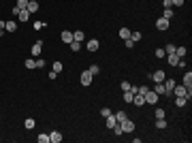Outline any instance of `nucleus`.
Segmentation results:
<instances>
[{
  "label": "nucleus",
  "mask_w": 192,
  "mask_h": 143,
  "mask_svg": "<svg viewBox=\"0 0 192 143\" xmlns=\"http://www.w3.org/2000/svg\"><path fill=\"white\" fill-rule=\"evenodd\" d=\"M175 105H177V107H186V105H188V98H186V96H175Z\"/></svg>",
  "instance_id": "a211bd4d"
},
{
  "label": "nucleus",
  "mask_w": 192,
  "mask_h": 143,
  "mask_svg": "<svg viewBox=\"0 0 192 143\" xmlns=\"http://www.w3.org/2000/svg\"><path fill=\"white\" fill-rule=\"evenodd\" d=\"M149 77L154 79V83H162V81L167 79V77H164V71H162V68H158V71H154V73H152Z\"/></svg>",
  "instance_id": "20e7f679"
},
{
  "label": "nucleus",
  "mask_w": 192,
  "mask_h": 143,
  "mask_svg": "<svg viewBox=\"0 0 192 143\" xmlns=\"http://www.w3.org/2000/svg\"><path fill=\"white\" fill-rule=\"evenodd\" d=\"M124 43H126V47H128V49H132V47H135V43H132V41H130V39H126V41H124Z\"/></svg>",
  "instance_id": "c03bdc74"
},
{
  "label": "nucleus",
  "mask_w": 192,
  "mask_h": 143,
  "mask_svg": "<svg viewBox=\"0 0 192 143\" xmlns=\"http://www.w3.org/2000/svg\"><path fill=\"white\" fill-rule=\"evenodd\" d=\"M167 53H164V49H156V58H164Z\"/></svg>",
  "instance_id": "ea45409f"
},
{
  "label": "nucleus",
  "mask_w": 192,
  "mask_h": 143,
  "mask_svg": "<svg viewBox=\"0 0 192 143\" xmlns=\"http://www.w3.org/2000/svg\"><path fill=\"white\" fill-rule=\"evenodd\" d=\"M132 98H135V94H132L130 90H126V92H124V100H126V102H132Z\"/></svg>",
  "instance_id": "2f4dec72"
},
{
  "label": "nucleus",
  "mask_w": 192,
  "mask_h": 143,
  "mask_svg": "<svg viewBox=\"0 0 192 143\" xmlns=\"http://www.w3.org/2000/svg\"><path fill=\"white\" fill-rule=\"evenodd\" d=\"M71 49H73V51H79V49H81V43H79V41H73V43H71Z\"/></svg>",
  "instance_id": "f704fd0d"
},
{
  "label": "nucleus",
  "mask_w": 192,
  "mask_h": 143,
  "mask_svg": "<svg viewBox=\"0 0 192 143\" xmlns=\"http://www.w3.org/2000/svg\"><path fill=\"white\" fill-rule=\"evenodd\" d=\"M60 141H62V133H60V130H51L49 143H60Z\"/></svg>",
  "instance_id": "1a4fd4ad"
},
{
  "label": "nucleus",
  "mask_w": 192,
  "mask_h": 143,
  "mask_svg": "<svg viewBox=\"0 0 192 143\" xmlns=\"http://www.w3.org/2000/svg\"><path fill=\"white\" fill-rule=\"evenodd\" d=\"M162 17L171 21V17H173V11H171V9H164V13H162Z\"/></svg>",
  "instance_id": "72a5a7b5"
},
{
  "label": "nucleus",
  "mask_w": 192,
  "mask_h": 143,
  "mask_svg": "<svg viewBox=\"0 0 192 143\" xmlns=\"http://www.w3.org/2000/svg\"><path fill=\"white\" fill-rule=\"evenodd\" d=\"M26 6H28V0H17V4H15V9H19V11L26 9Z\"/></svg>",
  "instance_id": "473e14b6"
},
{
  "label": "nucleus",
  "mask_w": 192,
  "mask_h": 143,
  "mask_svg": "<svg viewBox=\"0 0 192 143\" xmlns=\"http://www.w3.org/2000/svg\"><path fill=\"white\" fill-rule=\"evenodd\" d=\"M62 68H64V66H62V62H60V60H56V62L51 64V71H56V73H62Z\"/></svg>",
  "instance_id": "5701e85b"
},
{
  "label": "nucleus",
  "mask_w": 192,
  "mask_h": 143,
  "mask_svg": "<svg viewBox=\"0 0 192 143\" xmlns=\"http://www.w3.org/2000/svg\"><path fill=\"white\" fill-rule=\"evenodd\" d=\"M113 115H115V120H117V124H120L122 120H126V118H128V115H126V111H122V109H120V111H115Z\"/></svg>",
  "instance_id": "412c9836"
},
{
  "label": "nucleus",
  "mask_w": 192,
  "mask_h": 143,
  "mask_svg": "<svg viewBox=\"0 0 192 143\" xmlns=\"http://www.w3.org/2000/svg\"><path fill=\"white\" fill-rule=\"evenodd\" d=\"M120 88H122V92H126V90H130V83H128V81H122Z\"/></svg>",
  "instance_id": "58836bf2"
},
{
  "label": "nucleus",
  "mask_w": 192,
  "mask_h": 143,
  "mask_svg": "<svg viewBox=\"0 0 192 143\" xmlns=\"http://www.w3.org/2000/svg\"><path fill=\"white\" fill-rule=\"evenodd\" d=\"M154 92H156L158 96L167 94V90H164V86H162V83H156V86H154Z\"/></svg>",
  "instance_id": "4be33fe9"
},
{
  "label": "nucleus",
  "mask_w": 192,
  "mask_h": 143,
  "mask_svg": "<svg viewBox=\"0 0 192 143\" xmlns=\"http://www.w3.org/2000/svg\"><path fill=\"white\" fill-rule=\"evenodd\" d=\"M162 86H164V90H167V94L171 96V92H173V88H175V81H173V79H164V81H162Z\"/></svg>",
  "instance_id": "9d476101"
},
{
  "label": "nucleus",
  "mask_w": 192,
  "mask_h": 143,
  "mask_svg": "<svg viewBox=\"0 0 192 143\" xmlns=\"http://www.w3.org/2000/svg\"><path fill=\"white\" fill-rule=\"evenodd\" d=\"M130 41L132 43H139L141 41V32H130Z\"/></svg>",
  "instance_id": "cd10ccee"
},
{
  "label": "nucleus",
  "mask_w": 192,
  "mask_h": 143,
  "mask_svg": "<svg viewBox=\"0 0 192 143\" xmlns=\"http://www.w3.org/2000/svg\"><path fill=\"white\" fill-rule=\"evenodd\" d=\"M36 139H39V143H49V135H47V133H41Z\"/></svg>",
  "instance_id": "c85d7f7f"
},
{
  "label": "nucleus",
  "mask_w": 192,
  "mask_h": 143,
  "mask_svg": "<svg viewBox=\"0 0 192 143\" xmlns=\"http://www.w3.org/2000/svg\"><path fill=\"white\" fill-rule=\"evenodd\" d=\"M154 115H156V120H158V118H164V109H160V107H158V109H156V113H154Z\"/></svg>",
  "instance_id": "e433bc0d"
},
{
  "label": "nucleus",
  "mask_w": 192,
  "mask_h": 143,
  "mask_svg": "<svg viewBox=\"0 0 192 143\" xmlns=\"http://www.w3.org/2000/svg\"><path fill=\"white\" fill-rule=\"evenodd\" d=\"M41 49H43V41H36V43L32 45V56L39 58V56H41Z\"/></svg>",
  "instance_id": "9b49d317"
},
{
  "label": "nucleus",
  "mask_w": 192,
  "mask_h": 143,
  "mask_svg": "<svg viewBox=\"0 0 192 143\" xmlns=\"http://www.w3.org/2000/svg\"><path fill=\"white\" fill-rule=\"evenodd\" d=\"M24 66H26V68H36V60H32V58H28V60L24 62Z\"/></svg>",
  "instance_id": "393cba45"
},
{
  "label": "nucleus",
  "mask_w": 192,
  "mask_h": 143,
  "mask_svg": "<svg viewBox=\"0 0 192 143\" xmlns=\"http://www.w3.org/2000/svg\"><path fill=\"white\" fill-rule=\"evenodd\" d=\"M132 105L143 107V105H145V96H143V94H135V98H132Z\"/></svg>",
  "instance_id": "2eb2a0df"
},
{
  "label": "nucleus",
  "mask_w": 192,
  "mask_h": 143,
  "mask_svg": "<svg viewBox=\"0 0 192 143\" xmlns=\"http://www.w3.org/2000/svg\"><path fill=\"white\" fill-rule=\"evenodd\" d=\"M90 83H92V75H90V71H83V73H81V86L88 88Z\"/></svg>",
  "instance_id": "6e6552de"
},
{
  "label": "nucleus",
  "mask_w": 192,
  "mask_h": 143,
  "mask_svg": "<svg viewBox=\"0 0 192 143\" xmlns=\"http://www.w3.org/2000/svg\"><path fill=\"white\" fill-rule=\"evenodd\" d=\"M73 39H75V41H79V43H83V39H86L83 30H75V32H73Z\"/></svg>",
  "instance_id": "f3484780"
},
{
  "label": "nucleus",
  "mask_w": 192,
  "mask_h": 143,
  "mask_svg": "<svg viewBox=\"0 0 192 143\" xmlns=\"http://www.w3.org/2000/svg\"><path fill=\"white\" fill-rule=\"evenodd\" d=\"M120 126H122V133H132V130H135V122H132V120H128V118H126V120H122V122H120Z\"/></svg>",
  "instance_id": "f03ea898"
},
{
  "label": "nucleus",
  "mask_w": 192,
  "mask_h": 143,
  "mask_svg": "<svg viewBox=\"0 0 192 143\" xmlns=\"http://www.w3.org/2000/svg\"><path fill=\"white\" fill-rule=\"evenodd\" d=\"M169 26H171L169 19H164V17H158V19H156V28H158V30H167Z\"/></svg>",
  "instance_id": "39448f33"
},
{
  "label": "nucleus",
  "mask_w": 192,
  "mask_h": 143,
  "mask_svg": "<svg viewBox=\"0 0 192 143\" xmlns=\"http://www.w3.org/2000/svg\"><path fill=\"white\" fill-rule=\"evenodd\" d=\"M100 115H102V118H109V115H111V109L102 107V109H100Z\"/></svg>",
  "instance_id": "c9c22d12"
},
{
  "label": "nucleus",
  "mask_w": 192,
  "mask_h": 143,
  "mask_svg": "<svg viewBox=\"0 0 192 143\" xmlns=\"http://www.w3.org/2000/svg\"><path fill=\"white\" fill-rule=\"evenodd\" d=\"M158 102V94L154 90H147L145 92V105H156Z\"/></svg>",
  "instance_id": "7ed1b4c3"
},
{
  "label": "nucleus",
  "mask_w": 192,
  "mask_h": 143,
  "mask_svg": "<svg viewBox=\"0 0 192 143\" xmlns=\"http://www.w3.org/2000/svg\"><path fill=\"white\" fill-rule=\"evenodd\" d=\"M60 39H62V43H66V45H71L75 39H73V32H68V30H64L62 34H60Z\"/></svg>",
  "instance_id": "423d86ee"
},
{
  "label": "nucleus",
  "mask_w": 192,
  "mask_h": 143,
  "mask_svg": "<svg viewBox=\"0 0 192 143\" xmlns=\"http://www.w3.org/2000/svg\"><path fill=\"white\" fill-rule=\"evenodd\" d=\"M173 94H175V96H186V98L190 100V98H192V86H177V83H175Z\"/></svg>",
  "instance_id": "f257e3e1"
},
{
  "label": "nucleus",
  "mask_w": 192,
  "mask_h": 143,
  "mask_svg": "<svg viewBox=\"0 0 192 143\" xmlns=\"http://www.w3.org/2000/svg\"><path fill=\"white\" fill-rule=\"evenodd\" d=\"M86 49H88V51H98V41H96V39H90V41L86 43Z\"/></svg>",
  "instance_id": "4468645a"
},
{
  "label": "nucleus",
  "mask_w": 192,
  "mask_h": 143,
  "mask_svg": "<svg viewBox=\"0 0 192 143\" xmlns=\"http://www.w3.org/2000/svg\"><path fill=\"white\" fill-rule=\"evenodd\" d=\"M184 86H192V73H184Z\"/></svg>",
  "instance_id": "b1692460"
},
{
  "label": "nucleus",
  "mask_w": 192,
  "mask_h": 143,
  "mask_svg": "<svg viewBox=\"0 0 192 143\" xmlns=\"http://www.w3.org/2000/svg\"><path fill=\"white\" fill-rule=\"evenodd\" d=\"M4 26H6V21H2V19H0V34L4 32Z\"/></svg>",
  "instance_id": "a18cd8bd"
},
{
  "label": "nucleus",
  "mask_w": 192,
  "mask_h": 143,
  "mask_svg": "<svg viewBox=\"0 0 192 143\" xmlns=\"http://www.w3.org/2000/svg\"><path fill=\"white\" fill-rule=\"evenodd\" d=\"M43 66H45V60L39 58V60H36V68H43Z\"/></svg>",
  "instance_id": "a19ab883"
},
{
  "label": "nucleus",
  "mask_w": 192,
  "mask_h": 143,
  "mask_svg": "<svg viewBox=\"0 0 192 143\" xmlns=\"http://www.w3.org/2000/svg\"><path fill=\"white\" fill-rule=\"evenodd\" d=\"M173 51H175V45H171V43L164 47V53H173Z\"/></svg>",
  "instance_id": "4c0bfd02"
},
{
  "label": "nucleus",
  "mask_w": 192,
  "mask_h": 143,
  "mask_svg": "<svg viewBox=\"0 0 192 143\" xmlns=\"http://www.w3.org/2000/svg\"><path fill=\"white\" fill-rule=\"evenodd\" d=\"M105 120H107V122H105V124H107V128H109V130H111V128H113V126H115V124H117V120H115V115H113V113H111V115H109V118H105Z\"/></svg>",
  "instance_id": "dca6fc26"
},
{
  "label": "nucleus",
  "mask_w": 192,
  "mask_h": 143,
  "mask_svg": "<svg viewBox=\"0 0 192 143\" xmlns=\"http://www.w3.org/2000/svg\"><path fill=\"white\" fill-rule=\"evenodd\" d=\"M28 11H30V15H34L36 11H39V2L36 0H28V6H26Z\"/></svg>",
  "instance_id": "ddd939ff"
},
{
  "label": "nucleus",
  "mask_w": 192,
  "mask_h": 143,
  "mask_svg": "<svg viewBox=\"0 0 192 143\" xmlns=\"http://www.w3.org/2000/svg\"><path fill=\"white\" fill-rule=\"evenodd\" d=\"M17 19H19V21H28V19H30V11H28V9H21V11L17 13Z\"/></svg>",
  "instance_id": "f8f14e48"
},
{
  "label": "nucleus",
  "mask_w": 192,
  "mask_h": 143,
  "mask_svg": "<svg viewBox=\"0 0 192 143\" xmlns=\"http://www.w3.org/2000/svg\"><path fill=\"white\" fill-rule=\"evenodd\" d=\"M175 53H177L179 58H184V56L188 53V49H186V47H175Z\"/></svg>",
  "instance_id": "c756f323"
},
{
  "label": "nucleus",
  "mask_w": 192,
  "mask_h": 143,
  "mask_svg": "<svg viewBox=\"0 0 192 143\" xmlns=\"http://www.w3.org/2000/svg\"><path fill=\"white\" fill-rule=\"evenodd\" d=\"M120 39H122V41L130 39V30H128V28H120Z\"/></svg>",
  "instance_id": "aec40b11"
},
{
  "label": "nucleus",
  "mask_w": 192,
  "mask_h": 143,
  "mask_svg": "<svg viewBox=\"0 0 192 143\" xmlns=\"http://www.w3.org/2000/svg\"><path fill=\"white\" fill-rule=\"evenodd\" d=\"M43 26H45V24H43V21H34V30H41V28H43Z\"/></svg>",
  "instance_id": "79ce46f5"
},
{
  "label": "nucleus",
  "mask_w": 192,
  "mask_h": 143,
  "mask_svg": "<svg viewBox=\"0 0 192 143\" xmlns=\"http://www.w3.org/2000/svg\"><path fill=\"white\" fill-rule=\"evenodd\" d=\"M4 30H6V32H15V30H17V24H15V21L11 19V21H6V26H4Z\"/></svg>",
  "instance_id": "6ab92c4d"
},
{
  "label": "nucleus",
  "mask_w": 192,
  "mask_h": 143,
  "mask_svg": "<svg viewBox=\"0 0 192 143\" xmlns=\"http://www.w3.org/2000/svg\"><path fill=\"white\" fill-rule=\"evenodd\" d=\"M164 58H167V62H169L171 66H177V62H179V56H177L175 51H173V53H167Z\"/></svg>",
  "instance_id": "0eeeda50"
},
{
  "label": "nucleus",
  "mask_w": 192,
  "mask_h": 143,
  "mask_svg": "<svg viewBox=\"0 0 192 143\" xmlns=\"http://www.w3.org/2000/svg\"><path fill=\"white\" fill-rule=\"evenodd\" d=\"M88 71H90V75H92V77H94V75H98V73H100V68H98V64H92V66H90Z\"/></svg>",
  "instance_id": "7c9ffc66"
},
{
  "label": "nucleus",
  "mask_w": 192,
  "mask_h": 143,
  "mask_svg": "<svg viewBox=\"0 0 192 143\" xmlns=\"http://www.w3.org/2000/svg\"><path fill=\"white\" fill-rule=\"evenodd\" d=\"M34 124H36V122H34L32 118H28V120L24 122V126H26V130H32V128H34Z\"/></svg>",
  "instance_id": "a878e982"
},
{
  "label": "nucleus",
  "mask_w": 192,
  "mask_h": 143,
  "mask_svg": "<svg viewBox=\"0 0 192 143\" xmlns=\"http://www.w3.org/2000/svg\"><path fill=\"white\" fill-rule=\"evenodd\" d=\"M156 128H160V130L167 128V120H164V118H158V120H156Z\"/></svg>",
  "instance_id": "bb28decb"
},
{
  "label": "nucleus",
  "mask_w": 192,
  "mask_h": 143,
  "mask_svg": "<svg viewBox=\"0 0 192 143\" xmlns=\"http://www.w3.org/2000/svg\"><path fill=\"white\" fill-rule=\"evenodd\" d=\"M171 4H173V6H182V4H184V0H171Z\"/></svg>",
  "instance_id": "37998d69"
},
{
  "label": "nucleus",
  "mask_w": 192,
  "mask_h": 143,
  "mask_svg": "<svg viewBox=\"0 0 192 143\" xmlns=\"http://www.w3.org/2000/svg\"><path fill=\"white\" fill-rule=\"evenodd\" d=\"M173 4H171V0H164V9H171Z\"/></svg>",
  "instance_id": "49530a36"
}]
</instances>
